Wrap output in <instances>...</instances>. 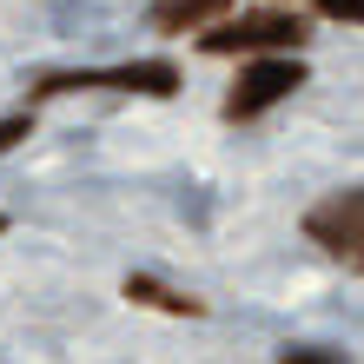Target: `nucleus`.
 <instances>
[{
    "mask_svg": "<svg viewBox=\"0 0 364 364\" xmlns=\"http://www.w3.org/2000/svg\"><path fill=\"white\" fill-rule=\"evenodd\" d=\"M60 93H146V100H173L179 93V67L173 60H126V67H73V73H40L33 100H60Z\"/></svg>",
    "mask_w": 364,
    "mask_h": 364,
    "instance_id": "f257e3e1",
    "label": "nucleus"
},
{
    "mask_svg": "<svg viewBox=\"0 0 364 364\" xmlns=\"http://www.w3.org/2000/svg\"><path fill=\"white\" fill-rule=\"evenodd\" d=\"M305 40H311L305 14L259 7V14H239V20H225V27L199 33V47H205V53H219V60H232V53H298Z\"/></svg>",
    "mask_w": 364,
    "mask_h": 364,
    "instance_id": "f03ea898",
    "label": "nucleus"
},
{
    "mask_svg": "<svg viewBox=\"0 0 364 364\" xmlns=\"http://www.w3.org/2000/svg\"><path fill=\"white\" fill-rule=\"evenodd\" d=\"M305 239L325 252V259L364 272V186L325 192L318 205H305Z\"/></svg>",
    "mask_w": 364,
    "mask_h": 364,
    "instance_id": "7ed1b4c3",
    "label": "nucleus"
},
{
    "mask_svg": "<svg viewBox=\"0 0 364 364\" xmlns=\"http://www.w3.org/2000/svg\"><path fill=\"white\" fill-rule=\"evenodd\" d=\"M298 87H305V60H298V53H259V60H252V67L239 73V87L225 93V106H219V113H225L232 126H245V119L272 113L278 100H291Z\"/></svg>",
    "mask_w": 364,
    "mask_h": 364,
    "instance_id": "20e7f679",
    "label": "nucleus"
},
{
    "mask_svg": "<svg viewBox=\"0 0 364 364\" xmlns=\"http://www.w3.org/2000/svg\"><path fill=\"white\" fill-rule=\"evenodd\" d=\"M119 298H133V305H153V311H173V318H205V298H192V291H173V285H159L153 272H126Z\"/></svg>",
    "mask_w": 364,
    "mask_h": 364,
    "instance_id": "39448f33",
    "label": "nucleus"
},
{
    "mask_svg": "<svg viewBox=\"0 0 364 364\" xmlns=\"http://www.w3.org/2000/svg\"><path fill=\"white\" fill-rule=\"evenodd\" d=\"M225 7H232V0H146V20H153L159 33H199Z\"/></svg>",
    "mask_w": 364,
    "mask_h": 364,
    "instance_id": "423d86ee",
    "label": "nucleus"
},
{
    "mask_svg": "<svg viewBox=\"0 0 364 364\" xmlns=\"http://www.w3.org/2000/svg\"><path fill=\"white\" fill-rule=\"evenodd\" d=\"M20 139H33V113H7L0 119V153H14Z\"/></svg>",
    "mask_w": 364,
    "mask_h": 364,
    "instance_id": "0eeeda50",
    "label": "nucleus"
},
{
    "mask_svg": "<svg viewBox=\"0 0 364 364\" xmlns=\"http://www.w3.org/2000/svg\"><path fill=\"white\" fill-rule=\"evenodd\" d=\"M325 20H345V27H364V0H318Z\"/></svg>",
    "mask_w": 364,
    "mask_h": 364,
    "instance_id": "6e6552de",
    "label": "nucleus"
},
{
    "mask_svg": "<svg viewBox=\"0 0 364 364\" xmlns=\"http://www.w3.org/2000/svg\"><path fill=\"white\" fill-rule=\"evenodd\" d=\"M278 364H338V351H318V345H291V351H278Z\"/></svg>",
    "mask_w": 364,
    "mask_h": 364,
    "instance_id": "1a4fd4ad",
    "label": "nucleus"
},
{
    "mask_svg": "<svg viewBox=\"0 0 364 364\" xmlns=\"http://www.w3.org/2000/svg\"><path fill=\"white\" fill-rule=\"evenodd\" d=\"M0 232H7V212H0Z\"/></svg>",
    "mask_w": 364,
    "mask_h": 364,
    "instance_id": "9d476101",
    "label": "nucleus"
}]
</instances>
